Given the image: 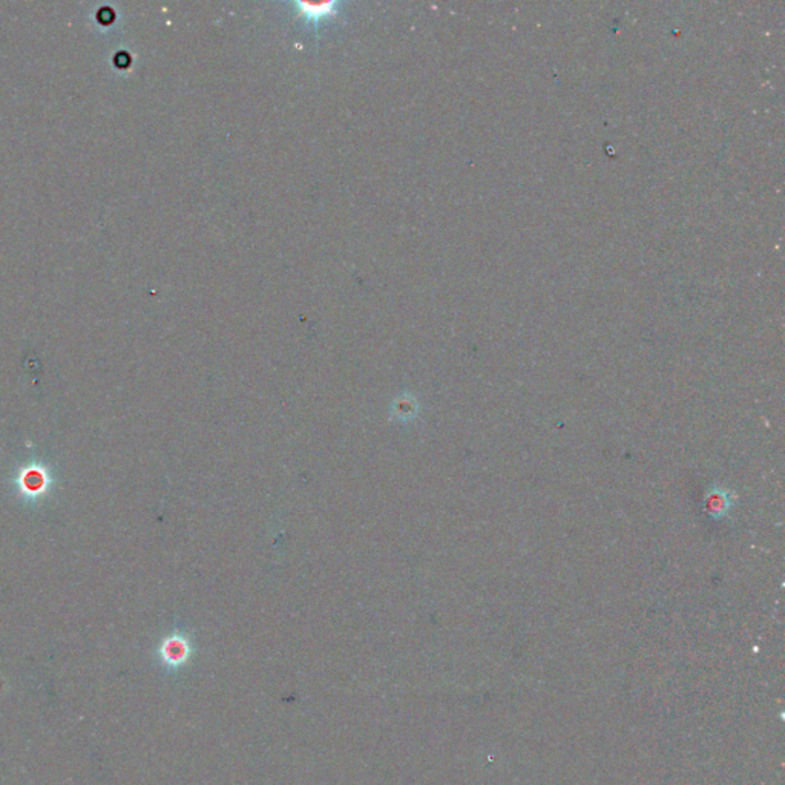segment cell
<instances>
[{
    "label": "cell",
    "instance_id": "cell-1",
    "mask_svg": "<svg viewBox=\"0 0 785 785\" xmlns=\"http://www.w3.org/2000/svg\"><path fill=\"white\" fill-rule=\"evenodd\" d=\"M190 656V642L183 637H174L168 640L163 648V658L169 665H179L186 661Z\"/></svg>",
    "mask_w": 785,
    "mask_h": 785
}]
</instances>
